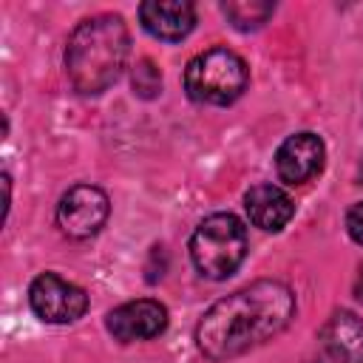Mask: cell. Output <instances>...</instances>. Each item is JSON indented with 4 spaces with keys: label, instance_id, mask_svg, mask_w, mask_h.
I'll use <instances>...</instances> for the list:
<instances>
[{
    "label": "cell",
    "instance_id": "1",
    "mask_svg": "<svg viewBox=\"0 0 363 363\" xmlns=\"http://www.w3.org/2000/svg\"><path fill=\"white\" fill-rule=\"evenodd\" d=\"M295 315V295L281 281H255L216 301L196 326V343L210 360L238 357L275 337Z\"/></svg>",
    "mask_w": 363,
    "mask_h": 363
},
{
    "label": "cell",
    "instance_id": "2",
    "mask_svg": "<svg viewBox=\"0 0 363 363\" xmlns=\"http://www.w3.org/2000/svg\"><path fill=\"white\" fill-rule=\"evenodd\" d=\"M128 51L130 37L122 17L96 14L91 20H82L71 31L65 45V71L71 85L85 96L108 91L119 79L128 62Z\"/></svg>",
    "mask_w": 363,
    "mask_h": 363
},
{
    "label": "cell",
    "instance_id": "3",
    "mask_svg": "<svg viewBox=\"0 0 363 363\" xmlns=\"http://www.w3.org/2000/svg\"><path fill=\"white\" fill-rule=\"evenodd\" d=\"M247 255V230L233 213H213L207 216L193 238H190V258L204 278L221 281L233 275Z\"/></svg>",
    "mask_w": 363,
    "mask_h": 363
},
{
    "label": "cell",
    "instance_id": "4",
    "mask_svg": "<svg viewBox=\"0 0 363 363\" xmlns=\"http://www.w3.org/2000/svg\"><path fill=\"white\" fill-rule=\"evenodd\" d=\"M247 62L230 48H210L193 57L184 68L190 99L204 105H230L247 88Z\"/></svg>",
    "mask_w": 363,
    "mask_h": 363
},
{
    "label": "cell",
    "instance_id": "5",
    "mask_svg": "<svg viewBox=\"0 0 363 363\" xmlns=\"http://www.w3.org/2000/svg\"><path fill=\"white\" fill-rule=\"evenodd\" d=\"M28 303L34 315L45 323H74L85 315L88 295L77 284L54 272H43L28 286Z\"/></svg>",
    "mask_w": 363,
    "mask_h": 363
},
{
    "label": "cell",
    "instance_id": "6",
    "mask_svg": "<svg viewBox=\"0 0 363 363\" xmlns=\"http://www.w3.org/2000/svg\"><path fill=\"white\" fill-rule=\"evenodd\" d=\"M111 201L94 184L71 187L57 204V224L68 238H91L108 221Z\"/></svg>",
    "mask_w": 363,
    "mask_h": 363
},
{
    "label": "cell",
    "instance_id": "7",
    "mask_svg": "<svg viewBox=\"0 0 363 363\" xmlns=\"http://www.w3.org/2000/svg\"><path fill=\"white\" fill-rule=\"evenodd\" d=\"M167 329V309L159 301L139 298L116 306L108 315V332L116 340H150Z\"/></svg>",
    "mask_w": 363,
    "mask_h": 363
},
{
    "label": "cell",
    "instance_id": "8",
    "mask_svg": "<svg viewBox=\"0 0 363 363\" xmlns=\"http://www.w3.org/2000/svg\"><path fill=\"white\" fill-rule=\"evenodd\" d=\"M318 363H363V320L354 312H335L320 329Z\"/></svg>",
    "mask_w": 363,
    "mask_h": 363
},
{
    "label": "cell",
    "instance_id": "9",
    "mask_svg": "<svg viewBox=\"0 0 363 363\" xmlns=\"http://www.w3.org/2000/svg\"><path fill=\"white\" fill-rule=\"evenodd\" d=\"M323 156H326V150H323L320 136H315V133H295V136H289L278 147L275 167H278V176L286 184H303L315 173H320Z\"/></svg>",
    "mask_w": 363,
    "mask_h": 363
},
{
    "label": "cell",
    "instance_id": "10",
    "mask_svg": "<svg viewBox=\"0 0 363 363\" xmlns=\"http://www.w3.org/2000/svg\"><path fill=\"white\" fill-rule=\"evenodd\" d=\"M139 20L153 37L176 43L193 31L196 9L187 0H147L139 6Z\"/></svg>",
    "mask_w": 363,
    "mask_h": 363
},
{
    "label": "cell",
    "instance_id": "11",
    "mask_svg": "<svg viewBox=\"0 0 363 363\" xmlns=\"http://www.w3.org/2000/svg\"><path fill=\"white\" fill-rule=\"evenodd\" d=\"M244 207H247L250 221L255 227L267 230V233L284 230L286 221L295 213L292 199L281 187H275V184H255V187H250L247 196H244Z\"/></svg>",
    "mask_w": 363,
    "mask_h": 363
},
{
    "label": "cell",
    "instance_id": "12",
    "mask_svg": "<svg viewBox=\"0 0 363 363\" xmlns=\"http://www.w3.org/2000/svg\"><path fill=\"white\" fill-rule=\"evenodd\" d=\"M227 20L241 28V31H250V28H258L267 23V17L275 11L272 3H264V0H230L221 6Z\"/></svg>",
    "mask_w": 363,
    "mask_h": 363
},
{
    "label": "cell",
    "instance_id": "13",
    "mask_svg": "<svg viewBox=\"0 0 363 363\" xmlns=\"http://www.w3.org/2000/svg\"><path fill=\"white\" fill-rule=\"evenodd\" d=\"M133 88H136L142 96H153V94L162 88V77H159V71L153 68L150 60H142V62L136 65V71H133Z\"/></svg>",
    "mask_w": 363,
    "mask_h": 363
},
{
    "label": "cell",
    "instance_id": "14",
    "mask_svg": "<svg viewBox=\"0 0 363 363\" xmlns=\"http://www.w3.org/2000/svg\"><path fill=\"white\" fill-rule=\"evenodd\" d=\"M346 230H349V235H352L357 244H363V201H357V204L346 213Z\"/></svg>",
    "mask_w": 363,
    "mask_h": 363
}]
</instances>
